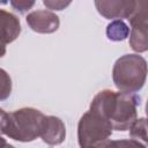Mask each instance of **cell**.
Masks as SVG:
<instances>
[{
    "label": "cell",
    "instance_id": "obj_1",
    "mask_svg": "<svg viewBox=\"0 0 148 148\" xmlns=\"http://www.w3.org/2000/svg\"><path fill=\"white\" fill-rule=\"evenodd\" d=\"M140 97L135 92L104 89L98 91L89 109L106 118L116 131H127L138 118Z\"/></svg>",
    "mask_w": 148,
    "mask_h": 148
},
{
    "label": "cell",
    "instance_id": "obj_2",
    "mask_svg": "<svg viewBox=\"0 0 148 148\" xmlns=\"http://www.w3.org/2000/svg\"><path fill=\"white\" fill-rule=\"evenodd\" d=\"M147 77V61L139 53L124 54L118 58L112 68V80L120 91L138 92Z\"/></svg>",
    "mask_w": 148,
    "mask_h": 148
},
{
    "label": "cell",
    "instance_id": "obj_3",
    "mask_svg": "<svg viewBox=\"0 0 148 148\" xmlns=\"http://www.w3.org/2000/svg\"><path fill=\"white\" fill-rule=\"evenodd\" d=\"M45 114L35 108H21L9 113L5 135L20 141L30 142L39 138Z\"/></svg>",
    "mask_w": 148,
    "mask_h": 148
},
{
    "label": "cell",
    "instance_id": "obj_4",
    "mask_svg": "<svg viewBox=\"0 0 148 148\" xmlns=\"http://www.w3.org/2000/svg\"><path fill=\"white\" fill-rule=\"evenodd\" d=\"M112 131V125L106 118L89 109L81 116L77 124L79 146L82 148L106 147Z\"/></svg>",
    "mask_w": 148,
    "mask_h": 148
},
{
    "label": "cell",
    "instance_id": "obj_5",
    "mask_svg": "<svg viewBox=\"0 0 148 148\" xmlns=\"http://www.w3.org/2000/svg\"><path fill=\"white\" fill-rule=\"evenodd\" d=\"M21 34L18 17L5 9H0V58L6 54V46L13 43Z\"/></svg>",
    "mask_w": 148,
    "mask_h": 148
},
{
    "label": "cell",
    "instance_id": "obj_6",
    "mask_svg": "<svg viewBox=\"0 0 148 148\" xmlns=\"http://www.w3.org/2000/svg\"><path fill=\"white\" fill-rule=\"evenodd\" d=\"M25 20L30 29L38 34L56 32L60 25L59 16L56 13L45 9H39L29 13Z\"/></svg>",
    "mask_w": 148,
    "mask_h": 148
},
{
    "label": "cell",
    "instance_id": "obj_7",
    "mask_svg": "<svg viewBox=\"0 0 148 148\" xmlns=\"http://www.w3.org/2000/svg\"><path fill=\"white\" fill-rule=\"evenodd\" d=\"M39 138L50 146L62 143L66 139V127L64 121L56 116H45Z\"/></svg>",
    "mask_w": 148,
    "mask_h": 148
},
{
    "label": "cell",
    "instance_id": "obj_8",
    "mask_svg": "<svg viewBox=\"0 0 148 148\" xmlns=\"http://www.w3.org/2000/svg\"><path fill=\"white\" fill-rule=\"evenodd\" d=\"M130 46L138 53H143L148 50L147 24L131 25L130 29Z\"/></svg>",
    "mask_w": 148,
    "mask_h": 148
},
{
    "label": "cell",
    "instance_id": "obj_9",
    "mask_svg": "<svg viewBox=\"0 0 148 148\" xmlns=\"http://www.w3.org/2000/svg\"><path fill=\"white\" fill-rule=\"evenodd\" d=\"M106 37L112 42L125 40L130 35V28L123 20H113L106 27Z\"/></svg>",
    "mask_w": 148,
    "mask_h": 148
},
{
    "label": "cell",
    "instance_id": "obj_10",
    "mask_svg": "<svg viewBox=\"0 0 148 148\" xmlns=\"http://www.w3.org/2000/svg\"><path fill=\"white\" fill-rule=\"evenodd\" d=\"M130 130V135L132 139L136 141H143L146 145L148 138H147V125H146V118H136L134 123L131 125Z\"/></svg>",
    "mask_w": 148,
    "mask_h": 148
},
{
    "label": "cell",
    "instance_id": "obj_11",
    "mask_svg": "<svg viewBox=\"0 0 148 148\" xmlns=\"http://www.w3.org/2000/svg\"><path fill=\"white\" fill-rule=\"evenodd\" d=\"M12 87L13 84L9 74L5 69L0 68V101H5L10 96Z\"/></svg>",
    "mask_w": 148,
    "mask_h": 148
},
{
    "label": "cell",
    "instance_id": "obj_12",
    "mask_svg": "<svg viewBox=\"0 0 148 148\" xmlns=\"http://www.w3.org/2000/svg\"><path fill=\"white\" fill-rule=\"evenodd\" d=\"M44 6L51 10H62L67 8L73 0H42Z\"/></svg>",
    "mask_w": 148,
    "mask_h": 148
},
{
    "label": "cell",
    "instance_id": "obj_13",
    "mask_svg": "<svg viewBox=\"0 0 148 148\" xmlns=\"http://www.w3.org/2000/svg\"><path fill=\"white\" fill-rule=\"evenodd\" d=\"M35 1L36 0H9L12 7L20 13H25L27 10L31 9L35 5Z\"/></svg>",
    "mask_w": 148,
    "mask_h": 148
},
{
    "label": "cell",
    "instance_id": "obj_14",
    "mask_svg": "<svg viewBox=\"0 0 148 148\" xmlns=\"http://www.w3.org/2000/svg\"><path fill=\"white\" fill-rule=\"evenodd\" d=\"M8 120H9V113H7L5 110H2L0 108V135L5 133Z\"/></svg>",
    "mask_w": 148,
    "mask_h": 148
},
{
    "label": "cell",
    "instance_id": "obj_15",
    "mask_svg": "<svg viewBox=\"0 0 148 148\" xmlns=\"http://www.w3.org/2000/svg\"><path fill=\"white\" fill-rule=\"evenodd\" d=\"M0 147H10V145L0 135Z\"/></svg>",
    "mask_w": 148,
    "mask_h": 148
},
{
    "label": "cell",
    "instance_id": "obj_16",
    "mask_svg": "<svg viewBox=\"0 0 148 148\" xmlns=\"http://www.w3.org/2000/svg\"><path fill=\"white\" fill-rule=\"evenodd\" d=\"M9 0H0V5H6Z\"/></svg>",
    "mask_w": 148,
    "mask_h": 148
}]
</instances>
